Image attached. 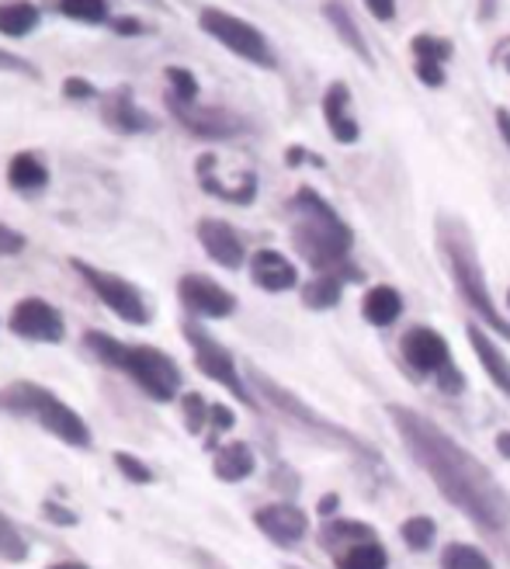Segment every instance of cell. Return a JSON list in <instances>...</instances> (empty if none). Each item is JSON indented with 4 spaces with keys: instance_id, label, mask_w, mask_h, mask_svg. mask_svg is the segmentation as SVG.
<instances>
[{
    "instance_id": "6da1fadb",
    "label": "cell",
    "mask_w": 510,
    "mask_h": 569,
    "mask_svg": "<svg viewBox=\"0 0 510 569\" xmlns=\"http://www.w3.org/2000/svg\"><path fill=\"white\" fill-rule=\"evenodd\" d=\"M390 420L448 503H455L468 521H476L486 532H500L510 524V497L473 452L448 438L434 420L406 410V406H390Z\"/></svg>"
},
{
    "instance_id": "7a4b0ae2",
    "label": "cell",
    "mask_w": 510,
    "mask_h": 569,
    "mask_svg": "<svg viewBox=\"0 0 510 569\" xmlns=\"http://www.w3.org/2000/svg\"><path fill=\"white\" fill-rule=\"evenodd\" d=\"M292 243L313 268L334 275V268L348 264L355 236L348 222L331 209V201H323L313 188H299L292 198Z\"/></svg>"
},
{
    "instance_id": "3957f363",
    "label": "cell",
    "mask_w": 510,
    "mask_h": 569,
    "mask_svg": "<svg viewBox=\"0 0 510 569\" xmlns=\"http://www.w3.org/2000/svg\"><path fill=\"white\" fill-rule=\"evenodd\" d=\"M84 348L108 369L126 372L142 393L157 403H171L181 393V369L171 355H163L153 344H121L105 330H88Z\"/></svg>"
},
{
    "instance_id": "277c9868",
    "label": "cell",
    "mask_w": 510,
    "mask_h": 569,
    "mask_svg": "<svg viewBox=\"0 0 510 569\" xmlns=\"http://www.w3.org/2000/svg\"><path fill=\"white\" fill-rule=\"evenodd\" d=\"M0 406L11 414L32 417L43 431L59 438L70 449H91V427L73 406H67L56 393L43 390L35 382H11L8 390H0Z\"/></svg>"
},
{
    "instance_id": "5b68a950",
    "label": "cell",
    "mask_w": 510,
    "mask_h": 569,
    "mask_svg": "<svg viewBox=\"0 0 510 569\" xmlns=\"http://www.w3.org/2000/svg\"><path fill=\"white\" fill-rule=\"evenodd\" d=\"M438 243H441V254L448 260V271H452L462 299L489 323V327L510 340V323L500 316V310L494 306V299H489L486 278L479 271V260H476V251H473V240H468V233L459 227L455 219L441 216L438 219Z\"/></svg>"
},
{
    "instance_id": "8992f818",
    "label": "cell",
    "mask_w": 510,
    "mask_h": 569,
    "mask_svg": "<svg viewBox=\"0 0 510 569\" xmlns=\"http://www.w3.org/2000/svg\"><path fill=\"white\" fill-rule=\"evenodd\" d=\"M198 25H201V32H206V35H212L216 43L227 46L233 56L247 59V63H254L260 70H275L278 67L271 43L251 22H243V18L222 11V8H201L198 11Z\"/></svg>"
},
{
    "instance_id": "52a82bcc",
    "label": "cell",
    "mask_w": 510,
    "mask_h": 569,
    "mask_svg": "<svg viewBox=\"0 0 510 569\" xmlns=\"http://www.w3.org/2000/svg\"><path fill=\"white\" fill-rule=\"evenodd\" d=\"M70 268L88 281V289L105 302V306L118 316V320H126L132 323V327H147L150 323V306H147V299H142V292L136 289L132 281L126 278H118L105 268H94V264L88 260H77L70 257Z\"/></svg>"
},
{
    "instance_id": "ba28073f",
    "label": "cell",
    "mask_w": 510,
    "mask_h": 569,
    "mask_svg": "<svg viewBox=\"0 0 510 569\" xmlns=\"http://www.w3.org/2000/svg\"><path fill=\"white\" fill-rule=\"evenodd\" d=\"M181 334H185V340H188V348H192V355H195V364H198L201 375H209L212 382L222 385V390H230L240 403L257 406V403L251 399V393H247V385H243V375L236 372L233 355H230L227 348H222V344H219L212 334L201 330L198 323H181Z\"/></svg>"
},
{
    "instance_id": "9c48e42d",
    "label": "cell",
    "mask_w": 510,
    "mask_h": 569,
    "mask_svg": "<svg viewBox=\"0 0 510 569\" xmlns=\"http://www.w3.org/2000/svg\"><path fill=\"white\" fill-rule=\"evenodd\" d=\"M8 327L14 337L35 344H59L67 337V320L46 299H22L8 316Z\"/></svg>"
},
{
    "instance_id": "30bf717a",
    "label": "cell",
    "mask_w": 510,
    "mask_h": 569,
    "mask_svg": "<svg viewBox=\"0 0 510 569\" xmlns=\"http://www.w3.org/2000/svg\"><path fill=\"white\" fill-rule=\"evenodd\" d=\"M167 108L181 126L198 139H230L243 129V118L233 115L230 108H209V105H198V101L185 105V101H177L171 94H167Z\"/></svg>"
},
{
    "instance_id": "8fae6325",
    "label": "cell",
    "mask_w": 510,
    "mask_h": 569,
    "mask_svg": "<svg viewBox=\"0 0 510 569\" xmlns=\"http://www.w3.org/2000/svg\"><path fill=\"white\" fill-rule=\"evenodd\" d=\"M177 299L198 316H209V320H222L236 310V299L233 292L222 289L219 281L206 278V275H181L177 281Z\"/></svg>"
},
{
    "instance_id": "7c38bea8",
    "label": "cell",
    "mask_w": 510,
    "mask_h": 569,
    "mask_svg": "<svg viewBox=\"0 0 510 569\" xmlns=\"http://www.w3.org/2000/svg\"><path fill=\"white\" fill-rule=\"evenodd\" d=\"M403 358L410 361V369L420 375H431V372H444L452 364V351H448V340L431 330V327H414L403 334Z\"/></svg>"
},
{
    "instance_id": "4fadbf2b",
    "label": "cell",
    "mask_w": 510,
    "mask_h": 569,
    "mask_svg": "<svg viewBox=\"0 0 510 569\" xmlns=\"http://www.w3.org/2000/svg\"><path fill=\"white\" fill-rule=\"evenodd\" d=\"M101 118H105L108 129H115L121 136H142V132L157 129V118L136 105V97H132L129 88H115L112 94H105V108H101Z\"/></svg>"
},
{
    "instance_id": "5bb4252c",
    "label": "cell",
    "mask_w": 510,
    "mask_h": 569,
    "mask_svg": "<svg viewBox=\"0 0 510 569\" xmlns=\"http://www.w3.org/2000/svg\"><path fill=\"white\" fill-rule=\"evenodd\" d=\"M198 243L227 271H236L240 264L247 260V247H243L240 233L230 227V222H222V219H201L198 222Z\"/></svg>"
},
{
    "instance_id": "9a60e30c",
    "label": "cell",
    "mask_w": 510,
    "mask_h": 569,
    "mask_svg": "<svg viewBox=\"0 0 510 569\" xmlns=\"http://www.w3.org/2000/svg\"><path fill=\"white\" fill-rule=\"evenodd\" d=\"M254 524H257V532H264L275 545H295L305 532H310V518L292 503L260 507V511H254Z\"/></svg>"
},
{
    "instance_id": "2e32d148",
    "label": "cell",
    "mask_w": 510,
    "mask_h": 569,
    "mask_svg": "<svg viewBox=\"0 0 510 569\" xmlns=\"http://www.w3.org/2000/svg\"><path fill=\"white\" fill-rule=\"evenodd\" d=\"M219 160H216V153H206V156H198V164H195V171H198V185L206 188L209 195H216V198H222V201H233V206H251V201L257 198V177L247 171V174H240L236 181H222L219 177Z\"/></svg>"
},
{
    "instance_id": "e0dca14e",
    "label": "cell",
    "mask_w": 510,
    "mask_h": 569,
    "mask_svg": "<svg viewBox=\"0 0 510 569\" xmlns=\"http://www.w3.org/2000/svg\"><path fill=\"white\" fill-rule=\"evenodd\" d=\"M251 278H254L257 289H264V292H289V289H295L299 271H295V264L285 254L257 251L251 257Z\"/></svg>"
},
{
    "instance_id": "ac0fdd59",
    "label": "cell",
    "mask_w": 510,
    "mask_h": 569,
    "mask_svg": "<svg viewBox=\"0 0 510 569\" xmlns=\"http://www.w3.org/2000/svg\"><path fill=\"white\" fill-rule=\"evenodd\" d=\"M323 118H326V126H331V132H334V139L337 142H358V136H361V129H358V118L351 115V91H348V84H331L326 88V94H323Z\"/></svg>"
},
{
    "instance_id": "d6986e66",
    "label": "cell",
    "mask_w": 510,
    "mask_h": 569,
    "mask_svg": "<svg viewBox=\"0 0 510 569\" xmlns=\"http://www.w3.org/2000/svg\"><path fill=\"white\" fill-rule=\"evenodd\" d=\"M468 344H473V351H476V358H479V364L486 369V375L494 379V385L500 393H507L510 396V361H507V355L497 348L494 340H489L476 323L473 327H468Z\"/></svg>"
},
{
    "instance_id": "ffe728a7",
    "label": "cell",
    "mask_w": 510,
    "mask_h": 569,
    "mask_svg": "<svg viewBox=\"0 0 510 569\" xmlns=\"http://www.w3.org/2000/svg\"><path fill=\"white\" fill-rule=\"evenodd\" d=\"M254 452H251V444H243V441H230V444H222V449L216 452L212 458V473L222 479V483H243L247 476H254Z\"/></svg>"
},
{
    "instance_id": "44dd1931",
    "label": "cell",
    "mask_w": 510,
    "mask_h": 569,
    "mask_svg": "<svg viewBox=\"0 0 510 569\" xmlns=\"http://www.w3.org/2000/svg\"><path fill=\"white\" fill-rule=\"evenodd\" d=\"M323 18H326V22H331V28L340 35V43L355 49V56L361 59V63H369V67L375 63L372 53H369V43H364V35H361V28L355 25L351 11L344 8L340 0H326V4H323Z\"/></svg>"
},
{
    "instance_id": "7402d4cb",
    "label": "cell",
    "mask_w": 510,
    "mask_h": 569,
    "mask_svg": "<svg viewBox=\"0 0 510 569\" xmlns=\"http://www.w3.org/2000/svg\"><path fill=\"white\" fill-rule=\"evenodd\" d=\"M361 313L372 327H390V323L403 313V299L393 284H375V289L364 292L361 299Z\"/></svg>"
},
{
    "instance_id": "603a6c76",
    "label": "cell",
    "mask_w": 510,
    "mask_h": 569,
    "mask_svg": "<svg viewBox=\"0 0 510 569\" xmlns=\"http://www.w3.org/2000/svg\"><path fill=\"white\" fill-rule=\"evenodd\" d=\"M8 185L14 191H43L49 185V167L35 153H14L8 164Z\"/></svg>"
},
{
    "instance_id": "cb8c5ba5",
    "label": "cell",
    "mask_w": 510,
    "mask_h": 569,
    "mask_svg": "<svg viewBox=\"0 0 510 569\" xmlns=\"http://www.w3.org/2000/svg\"><path fill=\"white\" fill-rule=\"evenodd\" d=\"M38 18L43 14L28 0H8V4H0V35L25 38L38 28Z\"/></svg>"
},
{
    "instance_id": "d4e9b609",
    "label": "cell",
    "mask_w": 510,
    "mask_h": 569,
    "mask_svg": "<svg viewBox=\"0 0 510 569\" xmlns=\"http://www.w3.org/2000/svg\"><path fill=\"white\" fill-rule=\"evenodd\" d=\"M337 569H390V556L379 542H361L337 556Z\"/></svg>"
},
{
    "instance_id": "484cf974",
    "label": "cell",
    "mask_w": 510,
    "mask_h": 569,
    "mask_svg": "<svg viewBox=\"0 0 510 569\" xmlns=\"http://www.w3.org/2000/svg\"><path fill=\"white\" fill-rule=\"evenodd\" d=\"M302 302L310 310H334L340 302V278L337 275H320L302 289Z\"/></svg>"
},
{
    "instance_id": "4316f807",
    "label": "cell",
    "mask_w": 510,
    "mask_h": 569,
    "mask_svg": "<svg viewBox=\"0 0 510 569\" xmlns=\"http://www.w3.org/2000/svg\"><path fill=\"white\" fill-rule=\"evenodd\" d=\"M441 569H494V562H489V556L479 553V548L465 542H452L441 553Z\"/></svg>"
},
{
    "instance_id": "83f0119b",
    "label": "cell",
    "mask_w": 510,
    "mask_h": 569,
    "mask_svg": "<svg viewBox=\"0 0 510 569\" xmlns=\"http://www.w3.org/2000/svg\"><path fill=\"white\" fill-rule=\"evenodd\" d=\"M323 542L326 545H361V542H375V532L369 524H355V521H334L323 527Z\"/></svg>"
},
{
    "instance_id": "f1b7e54d",
    "label": "cell",
    "mask_w": 510,
    "mask_h": 569,
    "mask_svg": "<svg viewBox=\"0 0 510 569\" xmlns=\"http://www.w3.org/2000/svg\"><path fill=\"white\" fill-rule=\"evenodd\" d=\"M0 559L4 562H25L28 559V542L8 514H0Z\"/></svg>"
},
{
    "instance_id": "f546056e",
    "label": "cell",
    "mask_w": 510,
    "mask_h": 569,
    "mask_svg": "<svg viewBox=\"0 0 510 569\" xmlns=\"http://www.w3.org/2000/svg\"><path fill=\"white\" fill-rule=\"evenodd\" d=\"M59 11L84 25L108 22V0H59Z\"/></svg>"
},
{
    "instance_id": "4dcf8cb0",
    "label": "cell",
    "mask_w": 510,
    "mask_h": 569,
    "mask_svg": "<svg viewBox=\"0 0 510 569\" xmlns=\"http://www.w3.org/2000/svg\"><path fill=\"white\" fill-rule=\"evenodd\" d=\"M434 535H438V524L431 518H406L403 521V542L406 548H414V553H424V548H431L434 545Z\"/></svg>"
},
{
    "instance_id": "1f68e13d",
    "label": "cell",
    "mask_w": 510,
    "mask_h": 569,
    "mask_svg": "<svg viewBox=\"0 0 510 569\" xmlns=\"http://www.w3.org/2000/svg\"><path fill=\"white\" fill-rule=\"evenodd\" d=\"M414 56H417V63H448L452 59V43L448 38H434V35H417L414 43H410Z\"/></svg>"
},
{
    "instance_id": "d6a6232c",
    "label": "cell",
    "mask_w": 510,
    "mask_h": 569,
    "mask_svg": "<svg viewBox=\"0 0 510 569\" xmlns=\"http://www.w3.org/2000/svg\"><path fill=\"white\" fill-rule=\"evenodd\" d=\"M163 80H167V94L177 97V101H185V105H192V101H198V80L192 70L185 67H167L163 70Z\"/></svg>"
},
{
    "instance_id": "836d02e7",
    "label": "cell",
    "mask_w": 510,
    "mask_h": 569,
    "mask_svg": "<svg viewBox=\"0 0 510 569\" xmlns=\"http://www.w3.org/2000/svg\"><path fill=\"white\" fill-rule=\"evenodd\" d=\"M112 458L118 465V473L126 476L129 483H136V486H150L153 483V469L142 458H136L132 452H115Z\"/></svg>"
},
{
    "instance_id": "e575fe53",
    "label": "cell",
    "mask_w": 510,
    "mask_h": 569,
    "mask_svg": "<svg viewBox=\"0 0 510 569\" xmlns=\"http://www.w3.org/2000/svg\"><path fill=\"white\" fill-rule=\"evenodd\" d=\"M181 406H185V427H188V434H201V427H206V420H209V406L212 403L201 399V393H185Z\"/></svg>"
},
{
    "instance_id": "d590c367",
    "label": "cell",
    "mask_w": 510,
    "mask_h": 569,
    "mask_svg": "<svg viewBox=\"0 0 510 569\" xmlns=\"http://www.w3.org/2000/svg\"><path fill=\"white\" fill-rule=\"evenodd\" d=\"M25 233L22 230H14L8 227V222H0V257H14V254H22L25 251Z\"/></svg>"
},
{
    "instance_id": "8d00e7d4",
    "label": "cell",
    "mask_w": 510,
    "mask_h": 569,
    "mask_svg": "<svg viewBox=\"0 0 510 569\" xmlns=\"http://www.w3.org/2000/svg\"><path fill=\"white\" fill-rule=\"evenodd\" d=\"M209 423H212V438H209L206 444L212 449V444H216V434L230 431V427H233V410H230V406H222V403H212V406H209Z\"/></svg>"
},
{
    "instance_id": "74e56055",
    "label": "cell",
    "mask_w": 510,
    "mask_h": 569,
    "mask_svg": "<svg viewBox=\"0 0 510 569\" xmlns=\"http://www.w3.org/2000/svg\"><path fill=\"white\" fill-rule=\"evenodd\" d=\"M0 70H4V73H22V77L38 80V67L28 63V59H22V56L8 53V49H0Z\"/></svg>"
},
{
    "instance_id": "f35d334b",
    "label": "cell",
    "mask_w": 510,
    "mask_h": 569,
    "mask_svg": "<svg viewBox=\"0 0 510 569\" xmlns=\"http://www.w3.org/2000/svg\"><path fill=\"white\" fill-rule=\"evenodd\" d=\"M63 97L67 101H91V97H97V91H94V84L88 77H67L63 80Z\"/></svg>"
},
{
    "instance_id": "ab89813d",
    "label": "cell",
    "mask_w": 510,
    "mask_h": 569,
    "mask_svg": "<svg viewBox=\"0 0 510 569\" xmlns=\"http://www.w3.org/2000/svg\"><path fill=\"white\" fill-rule=\"evenodd\" d=\"M43 518L53 521V524H59V527H73V524H77V514L67 511V507L56 503V500H46V503H43Z\"/></svg>"
},
{
    "instance_id": "60d3db41",
    "label": "cell",
    "mask_w": 510,
    "mask_h": 569,
    "mask_svg": "<svg viewBox=\"0 0 510 569\" xmlns=\"http://www.w3.org/2000/svg\"><path fill=\"white\" fill-rule=\"evenodd\" d=\"M417 77H420V84H427V88H441L444 84V67L441 63H417Z\"/></svg>"
},
{
    "instance_id": "b9f144b4",
    "label": "cell",
    "mask_w": 510,
    "mask_h": 569,
    "mask_svg": "<svg viewBox=\"0 0 510 569\" xmlns=\"http://www.w3.org/2000/svg\"><path fill=\"white\" fill-rule=\"evenodd\" d=\"M364 8H369L379 22H393L396 18V0H364Z\"/></svg>"
},
{
    "instance_id": "7bdbcfd3",
    "label": "cell",
    "mask_w": 510,
    "mask_h": 569,
    "mask_svg": "<svg viewBox=\"0 0 510 569\" xmlns=\"http://www.w3.org/2000/svg\"><path fill=\"white\" fill-rule=\"evenodd\" d=\"M112 28H115L118 35H147V25H142L139 18H115Z\"/></svg>"
},
{
    "instance_id": "ee69618b",
    "label": "cell",
    "mask_w": 510,
    "mask_h": 569,
    "mask_svg": "<svg viewBox=\"0 0 510 569\" xmlns=\"http://www.w3.org/2000/svg\"><path fill=\"white\" fill-rule=\"evenodd\" d=\"M441 375V390H462V375H459V369H455V364H448V369L444 372H438Z\"/></svg>"
},
{
    "instance_id": "f6af8a7d",
    "label": "cell",
    "mask_w": 510,
    "mask_h": 569,
    "mask_svg": "<svg viewBox=\"0 0 510 569\" xmlns=\"http://www.w3.org/2000/svg\"><path fill=\"white\" fill-rule=\"evenodd\" d=\"M497 129H500L503 142L510 147V115H507V108H500V112H497Z\"/></svg>"
},
{
    "instance_id": "bcb514c9",
    "label": "cell",
    "mask_w": 510,
    "mask_h": 569,
    "mask_svg": "<svg viewBox=\"0 0 510 569\" xmlns=\"http://www.w3.org/2000/svg\"><path fill=\"white\" fill-rule=\"evenodd\" d=\"M337 503H340V500H337L334 493H331V497H323V500H320V514H323V518H331V514L337 511Z\"/></svg>"
},
{
    "instance_id": "7dc6e473",
    "label": "cell",
    "mask_w": 510,
    "mask_h": 569,
    "mask_svg": "<svg viewBox=\"0 0 510 569\" xmlns=\"http://www.w3.org/2000/svg\"><path fill=\"white\" fill-rule=\"evenodd\" d=\"M46 569H91V566H84V562H53Z\"/></svg>"
},
{
    "instance_id": "c3c4849f",
    "label": "cell",
    "mask_w": 510,
    "mask_h": 569,
    "mask_svg": "<svg viewBox=\"0 0 510 569\" xmlns=\"http://www.w3.org/2000/svg\"><path fill=\"white\" fill-rule=\"evenodd\" d=\"M497 449L510 458V434H500V438H497Z\"/></svg>"
},
{
    "instance_id": "681fc988",
    "label": "cell",
    "mask_w": 510,
    "mask_h": 569,
    "mask_svg": "<svg viewBox=\"0 0 510 569\" xmlns=\"http://www.w3.org/2000/svg\"><path fill=\"white\" fill-rule=\"evenodd\" d=\"M285 569H299V566H285Z\"/></svg>"
},
{
    "instance_id": "f907efd6",
    "label": "cell",
    "mask_w": 510,
    "mask_h": 569,
    "mask_svg": "<svg viewBox=\"0 0 510 569\" xmlns=\"http://www.w3.org/2000/svg\"><path fill=\"white\" fill-rule=\"evenodd\" d=\"M507 302H510V292H507Z\"/></svg>"
}]
</instances>
